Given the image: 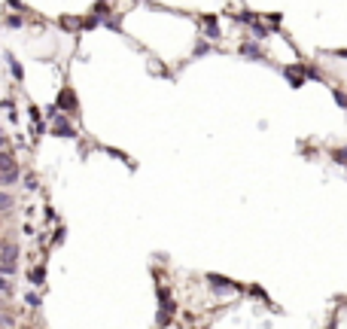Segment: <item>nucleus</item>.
<instances>
[{
    "instance_id": "nucleus-1",
    "label": "nucleus",
    "mask_w": 347,
    "mask_h": 329,
    "mask_svg": "<svg viewBox=\"0 0 347 329\" xmlns=\"http://www.w3.org/2000/svg\"><path fill=\"white\" fill-rule=\"evenodd\" d=\"M19 268V244H0V275H13Z\"/></svg>"
},
{
    "instance_id": "nucleus-2",
    "label": "nucleus",
    "mask_w": 347,
    "mask_h": 329,
    "mask_svg": "<svg viewBox=\"0 0 347 329\" xmlns=\"http://www.w3.org/2000/svg\"><path fill=\"white\" fill-rule=\"evenodd\" d=\"M207 284H210V290H216V293H222V296L238 293V284H232V281L222 278V275H207Z\"/></svg>"
},
{
    "instance_id": "nucleus-3",
    "label": "nucleus",
    "mask_w": 347,
    "mask_h": 329,
    "mask_svg": "<svg viewBox=\"0 0 347 329\" xmlns=\"http://www.w3.org/2000/svg\"><path fill=\"white\" fill-rule=\"evenodd\" d=\"M158 299H161L158 323H161V326H167V323H170V317H174V299H170V293H167V290H158Z\"/></svg>"
},
{
    "instance_id": "nucleus-4",
    "label": "nucleus",
    "mask_w": 347,
    "mask_h": 329,
    "mask_svg": "<svg viewBox=\"0 0 347 329\" xmlns=\"http://www.w3.org/2000/svg\"><path fill=\"white\" fill-rule=\"evenodd\" d=\"M55 107L73 116V113H76V95H73V89H64V92L58 95V101H55Z\"/></svg>"
},
{
    "instance_id": "nucleus-5",
    "label": "nucleus",
    "mask_w": 347,
    "mask_h": 329,
    "mask_svg": "<svg viewBox=\"0 0 347 329\" xmlns=\"http://www.w3.org/2000/svg\"><path fill=\"white\" fill-rule=\"evenodd\" d=\"M52 131H55L58 137H76V128L67 122V116H58V119L52 122Z\"/></svg>"
},
{
    "instance_id": "nucleus-6",
    "label": "nucleus",
    "mask_w": 347,
    "mask_h": 329,
    "mask_svg": "<svg viewBox=\"0 0 347 329\" xmlns=\"http://www.w3.org/2000/svg\"><path fill=\"white\" fill-rule=\"evenodd\" d=\"M19 171V164H16V158H13V152H0V174H16Z\"/></svg>"
},
{
    "instance_id": "nucleus-7",
    "label": "nucleus",
    "mask_w": 347,
    "mask_h": 329,
    "mask_svg": "<svg viewBox=\"0 0 347 329\" xmlns=\"http://www.w3.org/2000/svg\"><path fill=\"white\" fill-rule=\"evenodd\" d=\"M82 25H85V22H79L76 16H64V19H61V28H64V31H79Z\"/></svg>"
},
{
    "instance_id": "nucleus-8",
    "label": "nucleus",
    "mask_w": 347,
    "mask_h": 329,
    "mask_svg": "<svg viewBox=\"0 0 347 329\" xmlns=\"http://www.w3.org/2000/svg\"><path fill=\"white\" fill-rule=\"evenodd\" d=\"M204 31L216 40L219 37V25H216V16H204Z\"/></svg>"
},
{
    "instance_id": "nucleus-9",
    "label": "nucleus",
    "mask_w": 347,
    "mask_h": 329,
    "mask_svg": "<svg viewBox=\"0 0 347 329\" xmlns=\"http://www.w3.org/2000/svg\"><path fill=\"white\" fill-rule=\"evenodd\" d=\"M43 281H46V268H43V265L31 268V284H34V287H43Z\"/></svg>"
},
{
    "instance_id": "nucleus-10",
    "label": "nucleus",
    "mask_w": 347,
    "mask_h": 329,
    "mask_svg": "<svg viewBox=\"0 0 347 329\" xmlns=\"http://www.w3.org/2000/svg\"><path fill=\"white\" fill-rule=\"evenodd\" d=\"M10 70H13V76H16V79H22V76H25V70H22V64H19V61H16L13 55H10Z\"/></svg>"
},
{
    "instance_id": "nucleus-11",
    "label": "nucleus",
    "mask_w": 347,
    "mask_h": 329,
    "mask_svg": "<svg viewBox=\"0 0 347 329\" xmlns=\"http://www.w3.org/2000/svg\"><path fill=\"white\" fill-rule=\"evenodd\" d=\"M13 293V284L7 281V275H0V296H10Z\"/></svg>"
},
{
    "instance_id": "nucleus-12",
    "label": "nucleus",
    "mask_w": 347,
    "mask_h": 329,
    "mask_svg": "<svg viewBox=\"0 0 347 329\" xmlns=\"http://www.w3.org/2000/svg\"><path fill=\"white\" fill-rule=\"evenodd\" d=\"M13 207V198L7 195V192H0V213H4V210H10Z\"/></svg>"
},
{
    "instance_id": "nucleus-13",
    "label": "nucleus",
    "mask_w": 347,
    "mask_h": 329,
    "mask_svg": "<svg viewBox=\"0 0 347 329\" xmlns=\"http://www.w3.org/2000/svg\"><path fill=\"white\" fill-rule=\"evenodd\" d=\"M241 52H244V55H253V58L259 55V49H256L253 43H244V46H241Z\"/></svg>"
},
{
    "instance_id": "nucleus-14",
    "label": "nucleus",
    "mask_w": 347,
    "mask_h": 329,
    "mask_svg": "<svg viewBox=\"0 0 347 329\" xmlns=\"http://www.w3.org/2000/svg\"><path fill=\"white\" fill-rule=\"evenodd\" d=\"M98 25H101V19H98V16H89V19H85V25H82V28H98Z\"/></svg>"
},
{
    "instance_id": "nucleus-15",
    "label": "nucleus",
    "mask_w": 347,
    "mask_h": 329,
    "mask_svg": "<svg viewBox=\"0 0 347 329\" xmlns=\"http://www.w3.org/2000/svg\"><path fill=\"white\" fill-rule=\"evenodd\" d=\"M19 180V171L16 174H0V183H16Z\"/></svg>"
},
{
    "instance_id": "nucleus-16",
    "label": "nucleus",
    "mask_w": 347,
    "mask_h": 329,
    "mask_svg": "<svg viewBox=\"0 0 347 329\" xmlns=\"http://www.w3.org/2000/svg\"><path fill=\"white\" fill-rule=\"evenodd\" d=\"M25 302H28V305H40V296H34V293H28V296H25Z\"/></svg>"
},
{
    "instance_id": "nucleus-17",
    "label": "nucleus",
    "mask_w": 347,
    "mask_h": 329,
    "mask_svg": "<svg viewBox=\"0 0 347 329\" xmlns=\"http://www.w3.org/2000/svg\"><path fill=\"white\" fill-rule=\"evenodd\" d=\"M7 25H10V28H22V19H19V16H13V19H10Z\"/></svg>"
},
{
    "instance_id": "nucleus-18",
    "label": "nucleus",
    "mask_w": 347,
    "mask_h": 329,
    "mask_svg": "<svg viewBox=\"0 0 347 329\" xmlns=\"http://www.w3.org/2000/svg\"><path fill=\"white\" fill-rule=\"evenodd\" d=\"M7 149V137H4V128H0V152Z\"/></svg>"
}]
</instances>
